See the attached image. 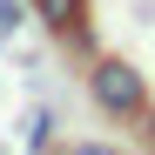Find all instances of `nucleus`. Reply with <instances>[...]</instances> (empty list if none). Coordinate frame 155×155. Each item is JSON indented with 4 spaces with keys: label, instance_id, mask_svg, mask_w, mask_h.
I'll return each mask as SVG.
<instances>
[{
    "label": "nucleus",
    "instance_id": "obj_1",
    "mask_svg": "<svg viewBox=\"0 0 155 155\" xmlns=\"http://www.w3.org/2000/svg\"><path fill=\"white\" fill-rule=\"evenodd\" d=\"M88 94H94V108L115 115V121H135V115L148 108V81H142V68L121 61V54H101V61L88 68Z\"/></svg>",
    "mask_w": 155,
    "mask_h": 155
},
{
    "label": "nucleus",
    "instance_id": "obj_2",
    "mask_svg": "<svg viewBox=\"0 0 155 155\" xmlns=\"http://www.w3.org/2000/svg\"><path fill=\"white\" fill-rule=\"evenodd\" d=\"M27 14H41L47 20V34H54V41H68L74 47V54H88V0H27Z\"/></svg>",
    "mask_w": 155,
    "mask_h": 155
},
{
    "label": "nucleus",
    "instance_id": "obj_3",
    "mask_svg": "<svg viewBox=\"0 0 155 155\" xmlns=\"http://www.w3.org/2000/svg\"><path fill=\"white\" fill-rule=\"evenodd\" d=\"M47 142H54V115L34 108V121H27V148H34V155H47Z\"/></svg>",
    "mask_w": 155,
    "mask_h": 155
},
{
    "label": "nucleus",
    "instance_id": "obj_4",
    "mask_svg": "<svg viewBox=\"0 0 155 155\" xmlns=\"http://www.w3.org/2000/svg\"><path fill=\"white\" fill-rule=\"evenodd\" d=\"M20 20H27V0H0V34H20Z\"/></svg>",
    "mask_w": 155,
    "mask_h": 155
},
{
    "label": "nucleus",
    "instance_id": "obj_5",
    "mask_svg": "<svg viewBox=\"0 0 155 155\" xmlns=\"http://www.w3.org/2000/svg\"><path fill=\"white\" fill-rule=\"evenodd\" d=\"M68 155H121V148H108V142H74Z\"/></svg>",
    "mask_w": 155,
    "mask_h": 155
}]
</instances>
